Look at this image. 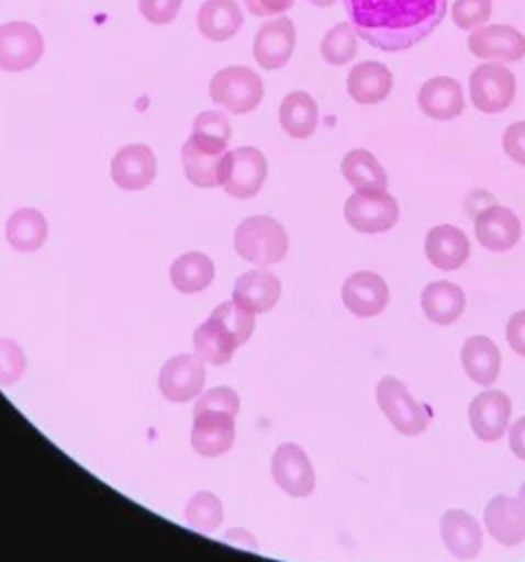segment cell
Masks as SVG:
<instances>
[{
	"label": "cell",
	"mask_w": 525,
	"mask_h": 562,
	"mask_svg": "<svg viewBox=\"0 0 525 562\" xmlns=\"http://www.w3.org/2000/svg\"><path fill=\"white\" fill-rule=\"evenodd\" d=\"M376 398L388 422L394 425L402 436H418L429 427V413L418 405L396 378H382L376 389Z\"/></svg>",
	"instance_id": "8992f818"
},
{
	"label": "cell",
	"mask_w": 525,
	"mask_h": 562,
	"mask_svg": "<svg viewBox=\"0 0 525 562\" xmlns=\"http://www.w3.org/2000/svg\"><path fill=\"white\" fill-rule=\"evenodd\" d=\"M271 474L279 488L290 497H309L316 486V476L309 456L295 443L279 446L271 460Z\"/></svg>",
	"instance_id": "8fae6325"
},
{
	"label": "cell",
	"mask_w": 525,
	"mask_h": 562,
	"mask_svg": "<svg viewBox=\"0 0 525 562\" xmlns=\"http://www.w3.org/2000/svg\"><path fill=\"white\" fill-rule=\"evenodd\" d=\"M295 49V27L292 19L278 16L261 25L253 42L255 63L265 70H279L290 63Z\"/></svg>",
	"instance_id": "7c38bea8"
},
{
	"label": "cell",
	"mask_w": 525,
	"mask_h": 562,
	"mask_svg": "<svg viewBox=\"0 0 525 562\" xmlns=\"http://www.w3.org/2000/svg\"><path fill=\"white\" fill-rule=\"evenodd\" d=\"M234 415L217 413V411H201L193 413V429H191V446L196 452L205 458H217L228 452L234 443Z\"/></svg>",
	"instance_id": "e0dca14e"
},
{
	"label": "cell",
	"mask_w": 525,
	"mask_h": 562,
	"mask_svg": "<svg viewBox=\"0 0 525 562\" xmlns=\"http://www.w3.org/2000/svg\"><path fill=\"white\" fill-rule=\"evenodd\" d=\"M462 366L477 384L491 386L501 372V351L489 337H470L462 347Z\"/></svg>",
	"instance_id": "83f0119b"
},
{
	"label": "cell",
	"mask_w": 525,
	"mask_h": 562,
	"mask_svg": "<svg viewBox=\"0 0 525 562\" xmlns=\"http://www.w3.org/2000/svg\"><path fill=\"white\" fill-rule=\"evenodd\" d=\"M340 296H343V304L349 308V313L356 314L359 318H370L384 313L390 292L382 276L373 271H357L343 283Z\"/></svg>",
	"instance_id": "9a60e30c"
},
{
	"label": "cell",
	"mask_w": 525,
	"mask_h": 562,
	"mask_svg": "<svg viewBox=\"0 0 525 562\" xmlns=\"http://www.w3.org/2000/svg\"><path fill=\"white\" fill-rule=\"evenodd\" d=\"M183 0H138V9L142 16L148 23L167 25L175 16L179 15Z\"/></svg>",
	"instance_id": "ab89813d"
},
{
	"label": "cell",
	"mask_w": 525,
	"mask_h": 562,
	"mask_svg": "<svg viewBox=\"0 0 525 562\" xmlns=\"http://www.w3.org/2000/svg\"><path fill=\"white\" fill-rule=\"evenodd\" d=\"M201 411H217V413H231V415H238L241 411V401H238V394L226 389V386H220V389H212V391L201 394L198 405L193 408V413H201Z\"/></svg>",
	"instance_id": "74e56055"
},
{
	"label": "cell",
	"mask_w": 525,
	"mask_h": 562,
	"mask_svg": "<svg viewBox=\"0 0 525 562\" xmlns=\"http://www.w3.org/2000/svg\"><path fill=\"white\" fill-rule=\"evenodd\" d=\"M27 368L25 353L13 339H0V386H13Z\"/></svg>",
	"instance_id": "8d00e7d4"
},
{
	"label": "cell",
	"mask_w": 525,
	"mask_h": 562,
	"mask_svg": "<svg viewBox=\"0 0 525 562\" xmlns=\"http://www.w3.org/2000/svg\"><path fill=\"white\" fill-rule=\"evenodd\" d=\"M340 172L349 186L356 191H373V189L388 188V175L384 167L378 162L368 150L357 148L351 150L340 162Z\"/></svg>",
	"instance_id": "4dcf8cb0"
},
{
	"label": "cell",
	"mask_w": 525,
	"mask_h": 562,
	"mask_svg": "<svg viewBox=\"0 0 525 562\" xmlns=\"http://www.w3.org/2000/svg\"><path fill=\"white\" fill-rule=\"evenodd\" d=\"M44 49V35L32 23L13 21L0 25V70H30L42 60Z\"/></svg>",
	"instance_id": "52a82bcc"
},
{
	"label": "cell",
	"mask_w": 525,
	"mask_h": 562,
	"mask_svg": "<svg viewBox=\"0 0 525 562\" xmlns=\"http://www.w3.org/2000/svg\"><path fill=\"white\" fill-rule=\"evenodd\" d=\"M357 35L382 52H404L444 21L448 0H343Z\"/></svg>",
	"instance_id": "6da1fadb"
},
{
	"label": "cell",
	"mask_w": 525,
	"mask_h": 562,
	"mask_svg": "<svg viewBox=\"0 0 525 562\" xmlns=\"http://www.w3.org/2000/svg\"><path fill=\"white\" fill-rule=\"evenodd\" d=\"M267 179V160L261 150L253 146H243L226 153L217 171V186L236 198L250 200L261 191Z\"/></svg>",
	"instance_id": "277c9868"
},
{
	"label": "cell",
	"mask_w": 525,
	"mask_h": 562,
	"mask_svg": "<svg viewBox=\"0 0 525 562\" xmlns=\"http://www.w3.org/2000/svg\"><path fill=\"white\" fill-rule=\"evenodd\" d=\"M474 235L484 249L505 252L522 238V222L503 205H489L474 218Z\"/></svg>",
	"instance_id": "2e32d148"
},
{
	"label": "cell",
	"mask_w": 525,
	"mask_h": 562,
	"mask_svg": "<svg viewBox=\"0 0 525 562\" xmlns=\"http://www.w3.org/2000/svg\"><path fill=\"white\" fill-rule=\"evenodd\" d=\"M425 252L433 267L442 271H454L468 261L470 243L460 228L451 224H442L427 233Z\"/></svg>",
	"instance_id": "603a6c76"
},
{
	"label": "cell",
	"mask_w": 525,
	"mask_h": 562,
	"mask_svg": "<svg viewBox=\"0 0 525 562\" xmlns=\"http://www.w3.org/2000/svg\"><path fill=\"white\" fill-rule=\"evenodd\" d=\"M245 25L236 0H205L198 13L200 33L210 42H228Z\"/></svg>",
	"instance_id": "cb8c5ba5"
},
{
	"label": "cell",
	"mask_w": 525,
	"mask_h": 562,
	"mask_svg": "<svg viewBox=\"0 0 525 562\" xmlns=\"http://www.w3.org/2000/svg\"><path fill=\"white\" fill-rule=\"evenodd\" d=\"M47 238V220L40 210L21 207L7 220V240L19 252L42 249Z\"/></svg>",
	"instance_id": "f1b7e54d"
},
{
	"label": "cell",
	"mask_w": 525,
	"mask_h": 562,
	"mask_svg": "<svg viewBox=\"0 0 525 562\" xmlns=\"http://www.w3.org/2000/svg\"><path fill=\"white\" fill-rule=\"evenodd\" d=\"M295 0H245L248 11L255 16L283 15L294 7Z\"/></svg>",
	"instance_id": "b9f144b4"
},
{
	"label": "cell",
	"mask_w": 525,
	"mask_h": 562,
	"mask_svg": "<svg viewBox=\"0 0 525 562\" xmlns=\"http://www.w3.org/2000/svg\"><path fill=\"white\" fill-rule=\"evenodd\" d=\"M520 501L525 505V483L522 484V488H520Z\"/></svg>",
	"instance_id": "7dc6e473"
},
{
	"label": "cell",
	"mask_w": 525,
	"mask_h": 562,
	"mask_svg": "<svg viewBox=\"0 0 525 562\" xmlns=\"http://www.w3.org/2000/svg\"><path fill=\"white\" fill-rule=\"evenodd\" d=\"M279 124L295 140L310 138L319 125V105L306 91H294L281 101Z\"/></svg>",
	"instance_id": "4316f807"
},
{
	"label": "cell",
	"mask_w": 525,
	"mask_h": 562,
	"mask_svg": "<svg viewBox=\"0 0 525 562\" xmlns=\"http://www.w3.org/2000/svg\"><path fill=\"white\" fill-rule=\"evenodd\" d=\"M214 263L203 252L181 255L170 266V281L181 294H200L214 280Z\"/></svg>",
	"instance_id": "f546056e"
},
{
	"label": "cell",
	"mask_w": 525,
	"mask_h": 562,
	"mask_svg": "<svg viewBox=\"0 0 525 562\" xmlns=\"http://www.w3.org/2000/svg\"><path fill=\"white\" fill-rule=\"evenodd\" d=\"M193 347L198 351L201 360L212 363V366H224L232 360L236 347L217 330L210 321L198 327L193 335Z\"/></svg>",
	"instance_id": "e575fe53"
},
{
	"label": "cell",
	"mask_w": 525,
	"mask_h": 562,
	"mask_svg": "<svg viewBox=\"0 0 525 562\" xmlns=\"http://www.w3.org/2000/svg\"><path fill=\"white\" fill-rule=\"evenodd\" d=\"M345 220L364 235L387 233L399 222V203L387 189L356 191L345 203Z\"/></svg>",
	"instance_id": "5b68a950"
},
{
	"label": "cell",
	"mask_w": 525,
	"mask_h": 562,
	"mask_svg": "<svg viewBox=\"0 0 525 562\" xmlns=\"http://www.w3.org/2000/svg\"><path fill=\"white\" fill-rule=\"evenodd\" d=\"M468 49L480 60L520 63L525 56V35L511 25H482L470 33Z\"/></svg>",
	"instance_id": "4fadbf2b"
},
{
	"label": "cell",
	"mask_w": 525,
	"mask_h": 562,
	"mask_svg": "<svg viewBox=\"0 0 525 562\" xmlns=\"http://www.w3.org/2000/svg\"><path fill=\"white\" fill-rule=\"evenodd\" d=\"M507 341L515 353L525 358V311L511 316L510 325H507Z\"/></svg>",
	"instance_id": "7bdbcfd3"
},
{
	"label": "cell",
	"mask_w": 525,
	"mask_h": 562,
	"mask_svg": "<svg viewBox=\"0 0 525 562\" xmlns=\"http://www.w3.org/2000/svg\"><path fill=\"white\" fill-rule=\"evenodd\" d=\"M503 148L511 160L525 167V122H517L505 130Z\"/></svg>",
	"instance_id": "60d3db41"
},
{
	"label": "cell",
	"mask_w": 525,
	"mask_h": 562,
	"mask_svg": "<svg viewBox=\"0 0 525 562\" xmlns=\"http://www.w3.org/2000/svg\"><path fill=\"white\" fill-rule=\"evenodd\" d=\"M442 538L449 552L462 561L474 559L482 550V530L479 521L460 509H449L448 514L442 517Z\"/></svg>",
	"instance_id": "d4e9b609"
},
{
	"label": "cell",
	"mask_w": 525,
	"mask_h": 562,
	"mask_svg": "<svg viewBox=\"0 0 525 562\" xmlns=\"http://www.w3.org/2000/svg\"><path fill=\"white\" fill-rule=\"evenodd\" d=\"M484 526L503 547H517L525 540V505L507 495L494 497L484 509Z\"/></svg>",
	"instance_id": "d6986e66"
},
{
	"label": "cell",
	"mask_w": 525,
	"mask_h": 562,
	"mask_svg": "<svg viewBox=\"0 0 525 562\" xmlns=\"http://www.w3.org/2000/svg\"><path fill=\"white\" fill-rule=\"evenodd\" d=\"M226 538H236V542L234 544H241V547L245 548H257V540L250 536V533H247L245 530H232L228 531V536Z\"/></svg>",
	"instance_id": "f6af8a7d"
},
{
	"label": "cell",
	"mask_w": 525,
	"mask_h": 562,
	"mask_svg": "<svg viewBox=\"0 0 525 562\" xmlns=\"http://www.w3.org/2000/svg\"><path fill=\"white\" fill-rule=\"evenodd\" d=\"M321 54L328 66H345L357 56V33L351 23H337L325 33Z\"/></svg>",
	"instance_id": "d6a6232c"
},
{
	"label": "cell",
	"mask_w": 525,
	"mask_h": 562,
	"mask_svg": "<svg viewBox=\"0 0 525 562\" xmlns=\"http://www.w3.org/2000/svg\"><path fill=\"white\" fill-rule=\"evenodd\" d=\"M472 431L480 441L493 443L505 436L510 427L511 401L505 392L484 391L468 408Z\"/></svg>",
	"instance_id": "5bb4252c"
},
{
	"label": "cell",
	"mask_w": 525,
	"mask_h": 562,
	"mask_svg": "<svg viewBox=\"0 0 525 562\" xmlns=\"http://www.w3.org/2000/svg\"><path fill=\"white\" fill-rule=\"evenodd\" d=\"M193 132L203 134L210 138H220V140H231L232 125L228 117L220 111H203L196 122H193Z\"/></svg>",
	"instance_id": "f35d334b"
},
{
	"label": "cell",
	"mask_w": 525,
	"mask_h": 562,
	"mask_svg": "<svg viewBox=\"0 0 525 562\" xmlns=\"http://www.w3.org/2000/svg\"><path fill=\"white\" fill-rule=\"evenodd\" d=\"M493 13V0H456L451 7V19L462 32H474L482 27Z\"/></svg>",
	"instance_id": "d590c367"
},
{
	"label": "cell",
	"mask_w": 525,
	"mask_h": 562,
	"mask_svg": "<svg viewBox=\"0 0 525 562\" xmlns=\"http://www.w3.org/2000/svg\"><path fill=\"white\" fill-rule=\"evenodd\" d=\"M281 296V283L267 269H255L243 273L236 283L232 300L250 314L269 313Z\"/></svg>",
	"instance_id": "ffe728a7"
},
{
	"label": "cell",
	"mask_w": 525,
	"mask_h": 562,
	"mask_svg": "<svg viewBox=\"0 0 525 562\" xmlns=\"http://www.w3.org/2000/svg\"><path fill=\"white\" fill-rule=\"evenodd\" d=\"M234 249L255 266H276L290 249L286 228L271 216H250L243 220L234 233Z\"/></svg>",
	"instance_id": "7a4b0ae2"
},
{
	"label": "cell",
	"mask_w": 525,
	"mask_h": 562,
	"mask_svg": "<svg viewBox=\"0 0 525 562\" xmlns=\"http://www.w3.org/2000/svg\"><path fill=\"white\" fill-rule=\"evenodd\" d=\"M262 93L261 77L247 66H226L217 70L210 82L212 101L236 115L257 110L261 105Z\"/></svg>",
	"instance_id": "3957f363"
},
{
	"label": "cell",
	"mask_w": 525,
	"mask_h": 562,
	"mask_svg": "<svg viewBox=\"0 0 525 562\" xmlns=\"http://www.w3.org/2000/svg\"><path fill=\"white\" fill-rule=\"evenodd\" d=\"M510 446L511 452L525 462V417L511 427Z\"/></svg>",
	"instance_id": "ee69618b"
},
{
	"label": "cell",
	"mask_w": 525,
	"mask_h": 562,
	"mask_svg": "<svg viewBox=\"0 0 525 562\" xmlns=\"http://www.w3.org/2000/svg\"><path fill=\"white\" fill-rule=\"evenodd\" d=\"M314 7H331L335 0H309Z\"/></svg>",
	"instance_id": "bcb514c9"
},
{
	"label": "cell",
	"mask_w": 525,
	"mask_h": 562,
	"mask_svg": "<svg viewBox=\"0 0 525 562\" xmlns=\"http://www.w3.org/2000/svg\"><path fill=\"white\" fill-rule=\"evenodd\" d=\"M228 153V142L191 134L181 148L183 169L189 183L196 188H216L222 158Z\"/></svg>",
	"instance_id": "9c48e42d"
},
{
	"label": "cell",
	"mask_w": 525,
	"mask_h": 562,
	"mask_svg": "<svg viewBox=\"0 0 525 562\" xmlns=\"http://www.w3.org/2000/svg\"><path fill=\"white\" fill-rule=\"evenodd\" d=\"M236 349L248 341L255 328V314L241 308L234 300L220 304L208 318Z\"/></svg>",
	"instance_id": "1f68e13d"
},
{
	"label": "cell",
	"mask_w": 525,
	"mask_h": 562,
	"mask_svg": "<svg viewBox=\"0 0 525 562\" xmlns=\"http://www.w3.org/2000/svg\"><path fill=\"white\" fill-rule=\"evenodd\" d=\"M186 521L189 528L201 533L216 531L224 521V507L222 501L214 493L201 491L193 499L187 503Z\"/></svg>",
	"instance_id": "836d02e7"
},
{
	"label": "cell",
	"mask_w": 525,
	"mask_h": 562,
	"mask_svg": "<svg viewBox=\"0 0 525 562\" xmlns=\"http://www.w3.org/2000/svg\"><path fill=\"white\" fill-rule=\"evenodd\" d=\"M421 306L432 323L446 327L462 316L466 296L460 285L451 281H435L423 290Z\"/></svg>",
	"instance_id": "484cf974"
},
{
	"label": "cell",
	"mask_w": 525,
	"mask_h": 562,
	"mask_svg": "<svg viewBox=\"0 0 525 562\" xmlns=\"http://www.w3.org/2000/svg\"><path fill=\"white\" fill-rule=\"evenodd\" d=\"M205 368L200 356L181 353L170 358L158 375V389L170 403H187L201 394Z\"/></svg>",
	"instance_id": "30bf717a"
},
{
	"label": "cell",
	"mask_w": 525,
	"mask_h": 562,
	"mask_svg": "<svg viewBox=\"0 0 525 562\" xmlns=\"http://www.w3.org/2000/svg\"><path fill=\"white\" fill-rule=\"evenodd\" d=\"M394 85L390 68L376 60H366L351 68L347 77V93L359 105H378L387 99Z\"/></svg>",
	"instance_id": "7402d4cb"
},
{
	"label": "cell",
	"mask_w": 525,
	"mask_h": 562,
	"mask_svg": "<svg viewBox=\"0 0 525 562\" xmlns=\"http://www.w3.org/2000/svg\"><path fill=\"white\" fill-rule=\"evenodd\" d=\"M417 99L421 111L437 122L456 120L463 111L462 85L451 77L427 80L421 87Z\"/></svg>",
	"instance_id": "44dd1931"
},
{
	"label": "cell",
	"mask_w": 525,
	"mask_h": 562,
	"mask_svg": "<svg viewBox=\"0 0 525 562\" xmlns=\"http://www.w3.org/2000/svg\"><path fill=\"white\" fill-rule=\"evenodd\" d=\"M470 99L482 113H501L515 99V75L499 63L480 64L470 75Z\"/></svg>",
	"instance_id": "ba28073f"
},
{
	"label": "cell",
	"mask_w": 525,
	"mask_h": 562,
	"mask_svg": "<svg viewBox=\"0 0 525 562\" xmlns=\"http://www.w3.org/2000/svg\"><path fill=\"white\" fill-rule=\"evenodd\" d=\"M156 177L155 153L146 144L124 146L111 160V179L125 191L146 189Z\"/></svg>",
	"instance_id": "ac0fdd59"
}]
</instances>
